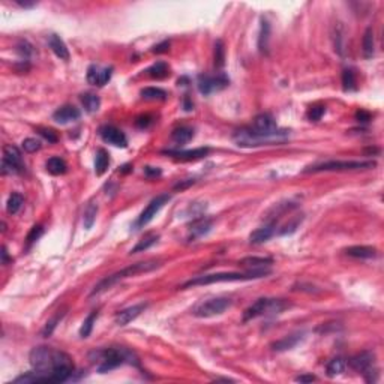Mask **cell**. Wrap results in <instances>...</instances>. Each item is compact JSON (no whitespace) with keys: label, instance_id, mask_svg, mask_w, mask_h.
<instances>
[{"label":"cell","instance_id":"50","mask_svg":"<svg viewBox=\"0 0 384 384\" xmlns=\"http://www.w3.org/2000/svg\"><path fill=\"white\" fill-rule=\"evenodd\" d=\"M296 381H300V383H312L315 381V377L314 375H300L296 378Z\"/></svg>","mask_w":384,"mask_h":384},{"label":"cell","instance_id":"38","mask_svg":"<svg viewBox=\"0 0 384 384\" xmlns=\"http://www.w3.org/2000/svg\"><path fill=\"white\" fill-rule=\"evenodd\" d=\"M342 87L345 92L356 89V74L353 69H344L342 72Z\"/></svg>","mask_w":384,"mask_h":384},{"label":"cell","instance_id":"52","mask_svg":"<svg viewBox=\"0 0 384 384\" xmlns=\"http://www.w3.org/2000/svg\"><path fill=\"white\" fill-rule=\"evenodd\" d=\"M185 110H188V111H189V110H192V104L189 102V99H188V98H185Z\"/></svg>","mask_w":384,"mask_h":384},{"label":"cell","instance_id":"23","mask_svg":"<svg viewBox=\"0 0 384 384\" xmlns=\"http://www.w3.org/2000/svg\"><path fill=\"white\" fill-rule=\"evenodd\" d=\"M302 338H303L302 333H294V335L285 336V338H282V339L273 342V344H272V348H273L275 351H287V350H291V348H294V347L302 341Z\"/></svg>","mask_w":384,"mask_h":384},{"label":"cell","instance_id":"28","mask_svg":"<svg viewBox=\"0 0 384 384\" xmlns=\"http://www.w3.org/2000/svg\"><path fill=\"white\" fill-rule=\"evenodd\" d=\"M108 165H110V156H108L107 150L99 149V150L96 152V158H95V173H96L98 176L104 174V173L107 171Z\"/></svg>","mask_w":384,"mask_h":384},{"label":"cell","instance_id":"33","mask_svg":"<svg viewBox=\"0 0 384 384\" xmlns=\"http://www.w3.org/2000/svg\"><path fill=\"white\" fill-rule=\"evenodd\" d=\"M141 96L147 101H164L167 98V92L159 87H146L141 90Z\"/></svg>","mask_w":384,"mask_h":384},{"label":"cell","instance_id":"36","mask_svg":"<svg viewBox=\"0 0 384 384\" xmlns=\"http://www.w3.org/2000/svg\"><path fill=\"white\" fill-rule=\"evenodd\" d=\"M96 213H98V204L90 203L87 206V209L84 210V227H86V230H90L93 227L95 219H96Z\"/></svg>","mask_w":384,"mask_h":384},{"label":"cell","instance_id":"32","mask_svg":"<svg viewBox=\"0 0 384 384\" xmlns=\"http://www.w3.org/2000/svg\"><path fill=\"white\" fill-rule=\"evenodd\" d=\"M168 65L164 63V62H156L155 65H152L149 69H147V74L152 77V78H156V80H162L165 77H168Z\"/></svg>","mask_w":384,"mask_h":384},{"label":"cell","instance_id":"14","mask_svg":"<svg viewBox=\"0 0 384 384\" xmlns=\"http://www.w3.org/2000/svg\"><path fill=\"white\" fill-rule=\"evenodd\" d=\"M252 129L257 131V132H261V134H276V132L281 131V129L276 126L275 119H273L270 114H267V113L258 114V116L254 119Z\"/></svg>","mask_w":384,"mask_h":384},{"label":"cell","instance_id":"34","mask_svg":"<svg viewBox=\"0 0 384 384\" xmlns=\"http://www.w3.org/2000/svg\"><path fill=\"white\" fill-rule=\"evenodd\" d=\"M21 206H23V195L18 194V192H12V194L9 195V198H8V203H6L8 213H11V215L18 213Z\"/></svg>","mask_w":384,"mask_h":384},{"label":"cell","instance_id":"3","mask_svg":"<svg viewBox=\"0 0 384 384\" xmlns=\"http://www.w3.org/2000/svg\"><path fill=\"white\" fill-rule=\"evenodd\" d=\"M270 269L263 270H248V272H221V273H209L195 276L194 279H189L182 285V288H191V287H198V285H209V284H218V282H239V281H254L260 278H266L270 275Z\"/></svg>","mask_w":384,"mask_h":384},{"label":"cell","instance_id":"7","mask_svg":"<svg viewBox=\"0 0 384 384\" xmlns=\"http://www.w3.org/2000/svg\"><path fill=\"white\" fill-rule=\"evenodd\" d=\"M231 305H233V300L228 299V297L207 299V300H203V302H200L194 306V309H192V315L198 317V318H210V317L224 314Z\"/></svg>","mask_w":384,"mask_h":384},{"label":"cell","instance_id":"39","mask_svg":"<svg viewBox=\"0 0 384 384\" xmlns=\"http://www.w3.org/2000/svg\"><path fill=\"white\" fill-rule=\"evenodd\" d=\"M224 63H225V48H224V42L218 39L215 44V66L222 68Z\"/></svg>","mask_w":384,"mask_h":384},{"label":"cell","instance_id":"37","mask_svg":"<svg viewBox=\"0 0 384 384\" xmlns=\"http://www.w3.org/2000/svg\"><path fill=\"white\" fill-rule=\"evenodd\" d=\"M96 318H98V312L93 311V312L83 321V326H81V329H80V336H81V338H89V336H90Z\"/></svg>","mask_w":384,"mask_h":384},{"label":"cell","instance_id":"43","mask_svg":"<svg viewBox=\"0 0 384 384\" xmlns=\"http://www.w3.org/2000/svg\"><path fill=\"white\" fill-rule=\"evenodd\" d=\"M42 234H44V228H42L41 225H35V227L30 230V233L27 234V245L30 246L32 243H35Z\"/></svg>","mask_w":384,"mask_h":384},{"label":"cell","instance_id":"51","mask_svg":"<svg viewBox=\"0 0 384 384\" xmlns=\"http://www.w3.org/2000/svg\"><path fill=\"white\" fill-rule=\"evenodd\" d=\"M192 183H194V180H188V182H183V183H177V185H174V189H183V188H188Z\"/></svg>","mask_w":384,"mask_h":384},{"label":"cell","instance_id":"41","mask_svg":"<svg viewBox=\"0 0 384 384\" xmlns=\"http://www.w3.org/2000/svg\"><path fill=\"white\" fill-rule=\"evenodd\" d=\"M23 149L27 152V153H35L41 149V141L36 140V138H26L23 141Z\"/></svg>","mask_w":384,"mask_h":384},{"label":"cell","instance_id":"35","mask_svg":"<svg viewBox=\"0 0 384 384\" xmlns=\"http://www.w3.org/2000/svg\"><path fill=\"white\" fill-rule=\"evenodd\" d=\"M345 360L341 359V357H336V359H332L327 365V375L329 377H336L339 374H342L345 371Z\"/></svg>","mask_w":384,"mask_h":384},{"label":"cell","instance_id":"29","mask_svg":"<svg viewBox=\"0 0 384 384\" xmlns=\"http://www.w3.org/2000/svg\"><path fill=\"white\" fill-rule=\"evenodd\" d=\"M375 51V39H374V30L372 27H368L363 35V54L366 59H371Z\"/></svg>","mask_w":384,"mask_h":384},{"label":"cell","instance_id":"45","mask_svg":"<svg viewBox=\"0 0 384 384\" xmlns=\"http://www.w3.org/2000/svg\"><path fill=\"white\" fill-rule=\"evenodd\" d=\"M38 132L48 141V143H57V140H59V137H57V134L53 131V129H48V128H39L38 129Z\"/></svg>","mask_w":384,"mask_h":384},{"label":"cell","instance_id":"24","mask_svg":"<svg viewBox=\"0 0 384 384\" xmlns=\"http://www.w3.org/2000/svg\"><path fill=\"white\" fill-rule=\"evenodd\" d=\"M345 254L353 258H375L377 249L372 246H351L345 249Z\"/></svg>","mask_w":384,"mask_h":384},{"label":"cell","instance_id":"18","mask_svg":"<svg viewBox=\"0 0 384 384\" xmlns=\"http://www.w3.org/2000/svg\"><path fill=\"white\" fill-rule=\"evenodd\" d=\"M176 159H180V161H192V159H200V158H204L207 153H209V149L207 147H200V149H194V150H167L164 152Z\"/></svg>","mask_w":384,"mask_h":384},{"label":"cell","instance_id":"22","mask_svg":"<svg viewBox=\"0 0 384 384\" xmlns=\"http://www.w3.org/2000/svg\"><path fill=\"white\" fill-rule=\"evenodd\" d=\"M48 45H50V48L53 50V53H54L59 59H62V60H69V50H68L66 44L63 42V39H62L59 35L51 33V35L48 36Z\"/></svg>","mask_w":384,"mask_h":384},{"label":"cell","instance_id":"21","mask_svg":"<svg viewBox=\"0 0 384 384\" xmlns=\"http://www.w3.org/2000/svg\"><path fill=\"white\" fill-rule=\"evenodd\" d=\"M239 264L246 267L248 270H263V269H269L273 264V260L267 257H246V258H242Z\"/></svg>","mask_w":384,"mask_h":384},{"label":"cell","instance_id":"20","mask_svg":"<svg viewBox=\"0 0 384 384\" xmlns=\"http://www.w3.org/2000/svg\"><path fill=\"white\" fill-rule=\"evenodd\" d=\"M212 228V221L206 219V218H198L189 227V239H198L204 234H207Z\"/></svg>","mask_w":384,"mask_h":384},{"label":"cell","instance_id":"31","mask_svg":"<svg viewBox=\"0 0 384 384\" xmlns=\"http://www.w3.org/2000/svg\"><path fill=\"white\" fill-rule=\"evenodd\" d=\"M81 102H83L84 108L89 113H96L99 110V107H101V99L95 93H84V95H81Z\"/></svg>","mask_w":384,"mask_h":384},{"label":"cell","instance_id":"10","mask_svg":"<svg viewBox=\"0 0 384 384\" xmlns=\"http://www.w3.org/2000/svg\"><path fill=\"white\" fill-rule=\"evenodd\" d=\"M230 84L228 77L224 72H218L216 75H206L201 74L198 77V90L203 95H210L213 92L222 90Z\"/></svg>","mask_w":384,"mask_h":384},{"label":"cell","instance_id":"12","mask_svg":"<svg viewBox=\"0 0 384 384\" xmlns=\"http://www.w3.org/2000/svg\"><path fill=\"white\" fill-rule=\"evenodd\" d=\"M99 135L105 143L113 144L116 147H126V144H128V140H126L125 134L120 129H117L116 126H111V125L102 126L99 129Z\"/></svg>","mask_w":384,"mask_h":384},{"label":"cell","instance_id":"2","mask_svg":"<svg viewBox=\"0 0 384 384\" xmlns=\"http://www.w3.org/2000/svg\"><path fill=\"white\" fill-rule=\"evenodd\" d=\"M90 360L96 365V369L104 374L108 371H113L123 363H131L138 366L137 356L126 350V348H104V350H95L90 353Z\"/></svg>","mask_w":384,"mask_h":384},{"label":"cell","instance_id":"40","mask_svg":"<svg viewBox=\"0 0 384 384\" xmlns=\"http://www.w3.org/2000/svg\"><path fill=\"white\" fill-rule=\"evenodd\" d=\"M63 315H65V312L63 311H59L47 324H45V327H44V330H42V335L45 336V338H48L53 332H54V329H56V326H57V323L63 318Z\"/></svg>","mask_w":384,"mask_h":384},{"label":"cell","instance_id":"47","mask_svg":"<svg viewBox=\"0 0 384 384\" xmlns=\"http://www.w3.org/2000/svg\"><path fill=\"white\" fill-rule=\"evenodd\" d=\"M356 119H357V122H362V123H366V122H369L371 120V114L368 113V111H363V110H359L357 113H356Z\"/></svg>","mask_w":384,"mask_h":384},{"label":"cell","instance_id":"4","mask_svg":"<svg viewBox=\"0 0 384 384\" xmlns=\"http://www.w3.org/2000/svg\"><path fill=\"white\" fill-rule=\"evenodd\" d=\"M159 266H161V264H159L158 261L150 260V261H141V263H135V264H132V266H129V267H125V269H122V270H119V272H116V273H113V275L104 278L102 281H99V282L95 285V288L92 290L90 296L101 294L102 291L111 288V287H113L114 284H117L119 281H123V279H126V278H131V276H135V275H140V273L152 272V270L158 269Z\"/></svg>","mask_w":384,"mask_h":384},{"label":"cell","instance_id":"16","mask_svg":"<svg viewBox=\"0 0 384 384\" xmlns=\"http://www.w3.org/2000/svg\"><path fill=\"white\" fill-rule=\"evenodd\" d=\"M80 116H81L80 110L75 108L74 105H63V107H60L59 110L54 111L53 119H54L57 123H60V125H66V123H71V122L78 120Z\"/></svg>","mask_w":384,"mask_h":384},{"label":"cell","instance_id":"8","mask_svg":"<svg viewBox=\"0 0 384 384\" xmlns=\"http://www.w3.org/2000/svg\"><path fill=\"white\" fill-rule=\"evenodd\" d=\"M377 164L374 161H327L314 167H308L305 173H320V171H347V170H366L374 168Z\"/></svg>","mask_w":384,"mask_h":384},{"label":"cell","instance_id":"9","mask_svg":"<svg viewBox=\"0 0 384 384\" xmlns=\"http://www.w3.org/2000/svg\"><path fill=\"white\" fill-rule=\"evenodd\" d=\"M24 170L23 156L18 147L12 144H6L3 147V161H2V173L3 174H17Z\"/></svg>","mask_w":384,"mask_h":384},{"label":"cell","instance_id":"46","mask_svg":"<svg viewBox=\"0 0 384 384\" xmlns=\"http://www.w3.org/2000/svg\"><path fill=\"white\" fill-rule=\"evenodd\" d=\"M152 122H153V120H152V117L146 114V116H140V117L137 119V122H135V123H137V126H138V128H147Z\"/></svg>","mask_w":384,"mask_h":384},{"label":"cell","instance_id":"5","mask_svg":"<svg viewBox=\"0 0 384 384\" xmlns=\"http://www.w3.org/2000/svg\"><path fill=\"white\" fill-rule=\"evenodd\" d=\"M290 132L287 129H281L276 134H261L254 131L252 128H243L237 131L233 135V140L242 146V147H255V146H263V144H273L287 140Z\"/></svg>","mask_w":384,"mask_h":384},{"label":"cell","instance_id":"30","mask_svg":"<svg viewBox=\"0 0 384 384\" xmlns=\"http://www.w3.org/2000/svg\"><path fill=\"white\" fill-rule=\"evenodd\" d=\"M158 239H159V236H158L156 233H149V234H146V236H144L141 240H138V243L132 248L131 254H137V252H143V251L149 249L152 245H155V243L158 242Z\"/></svg>","mask_w":384,"mask_h":384},{"label":"cell","instance_id":"15","mask_svg":"<svg viewBox=\"0 0 384 384\" xmlns=\"http://www.w3.org/2000/svg\"><path fill=\"white\" fill-rule=\"evenodd\" d=\"M147 308V303H138V305H132V306H129V308H126V309H123V311H120V312H117L116 314V318H114V321H116V324L117 326H126V324H129L131 321H134L141 312H144V309Z\"/></svg>","mask_w":384,"mask_h":384},{"label":"cell","instance_id":"13","mask_svg":"<svg viewBox=\"0 0 384 384\" xmlns=\"http://www.w3.org/2000/svg\"><path fill=\"white\" fill-rule=\"evenodd\" d=\"M113 75V68H102L98 65H92L87 69V81L93 86H99L102 87L104 84H107L110 81Z\"/></svg>","mask_w":384,"mask_h":384},{"label":"cell","instance_id":"6","mask_svg":"<svg viewBox=\"0 0 384 384\" xmlns=\"http://www.w3.org/2000/svg\"><path fill=\"white\" fill-rule=\"evenodd\" d=\"M287 308H290V303H287L284 299H258L255 303H252L245 312H243V321H251L257 317H263V315H275V314H281L282 311H285Z\"/></svg>","mask_w":384,"mask_h":384},{"label":"cell","instance_id":"26","mask_svg":"<svg viewBox=\"0 0 384 384\" xmlns=\"http://www.w3.org/2000/svg\"><path fill=\"white\" fill-rule=\"evenodd\" d=\"M45 167H47V171H48V173H51L53 176H60V174H65V173H66V170H68V165H66V162H65L62 158H59V156L50 158V159L47 161Z\"/></svg>","mask_w":384,"mask_h":384},{"label":"cell","instance_id":"1","mask_svg":"<svg viewBox=\"0 0 384 384\" xmlns=\"http://www.w3.org/2000/svg\"><path fill=\"white\" fill-rule=\"evenodd\" d=\"M33 371L14 380L15 384L27 383H63L74 374L72 359L60 350L36 347L29 356Z\"/></svg>","mask_w":384,"mask_h":384},{"label":"cell","instance_id":"42","mask_svg":"<svg viewBox=\"0 0 384 384\" xmlns=\"http://www.w3.org/2000/svg\"><path fill=\"white\" fill-rule=\"evenodd\" d=\"M17 50H18V53H20V56H21L23 59H29V57L33 54L32 45H30L29 42H26V41H20L18 45H17Z\"/></svg>","mask_w":384,"mask_h":384},{"label":"cell","instance_id":"19","mask_svg":"<svg viewBox=\"0 0 384 384\" xmlns=\"http://www.w3.org/2000/svg\"><path fill=\"white\" fill-rule=\"evenodd\" d=\"M372 365H374V353H371V351H363V353L351 357V360H350V366L360 372L371 369Z\"/></svg>","mask_w":384,"mask_h":384},{"label":"cell","instance_id":"27","mask_svg":"<svg viewBox=\"0 0 384 384\" xmlns=\"http://www.w3.org/2000/svg\"><path fill=\"white\" fill-rule=\"evenodd\" d=\"M192 137H194V131H192L191 128H188V126H180V128H177L171 132V138L177 144H185V143L191 141Z\"/></svg>","mask_w":384,"mask_h":384},{"label":"cell","instance_id":"48","mask_svg":"<svg viewBox=\"0 0 384 384\" xmlns=\"http://www.w3.org/2000/svg\"><path fill=\"white\" fill-rule=\"evenodd\" d=\"M144 174L147 177H156V176H161V170L155 168V167H146L144 168Z\"/></svg>","mask_w":384,"mask_h":384},{"label":"cell","instance_id":"49","mask_svg":"<svg viewBox=\"0 0 384 384\" xmlns=\"http://www.w3.org/2000/svg\"><path fill=\"white\" fill-rule=\"evenodd\" d=\"M168 47H170V42H168V41H164L162 44H159V45L153 47V50H152V51H153V53H158V54H159V53H165V51L168 50Z\"/></svg>","mask_w":384,"mask_h":384},{"label":"cell","instance_id":"44","mask_svg":"<svg viewBox=\"0 0 384 384\" xmlns=\"http://www.w3.org/2000/svg\"><path fill=\"white\" fill-rule=\"evenodd\" d=\"M324 113H326V107H323V105L312 107V108L309 110V113H308V117H309L312 122H318V120L323 117Z\"/></svg>","mask_w":384,"mask_h":384},{"label":"cell","instance_id":"11","mask_svg":"<svg viewBox=\"0 0 384 384\" xmlns=\"http://www.w3.org/2000/svg\"><path fill=\"white\" fill-rule=\"evenodd\" d=\"M170 200H171V195H168V194H161V195L155 197V198L147 204V207L143 210V213L138 216L135 225H137V227H144V225H147V224L156 216V213H158Z\"/></svg>","mask_w":384,"mask_h":384},{"label":"cell","instance_id":"17","mask_svg":"<svg viewBox=\"0 0 384 384\" xmlns=\"http://www.w3.org/2000/svg\"><path fill=\"white\" fill-rule=\"evenodd\" d=\"M276 231V221H272L270 224L257 228L255 231L251 233L249 236V243L251 245H261L264 242H267Z\"/></svg>","mask_w":384,"mask_h":384},{"label":"cell","instance_id":"25","mask_svg":"<svg viewBox=\"0 0 384 384\" xmlns=\"http://www.w3.org/2000/svg\"><path fill=\"white\" fill-rule=\"evenodd\" d=\"M269 38H270V24L267 20H261V26H260V35H258V50L261 53H267V47H269Z\"/></svg>","mask_w":384,"mask_h":384},{"label":"cell","instance_id":"53","mask_svg":"<svg viewBox=\"0 0 384 384\" xmlns=\"http://www.w3.org/2000/svg\"><path fill=\"white\" fill-rule=\"evenodd\" d=\"M2 255H3V264H6V260H8V252H6V248L2 249Z\"/></svg>","mask_w":384,"mask_h":384}]
</instances>
